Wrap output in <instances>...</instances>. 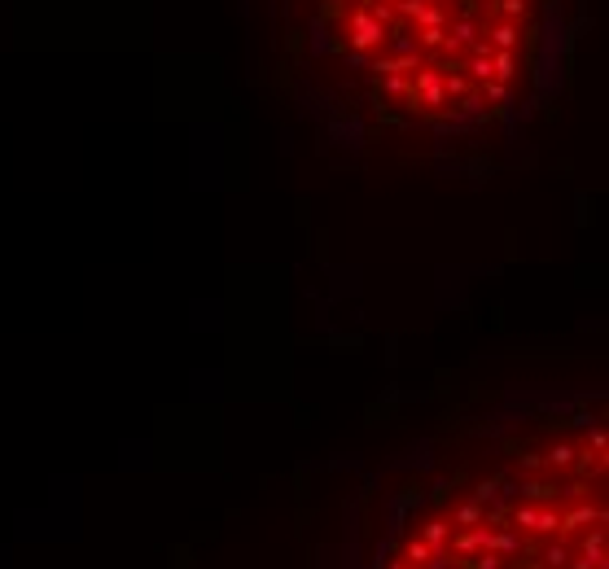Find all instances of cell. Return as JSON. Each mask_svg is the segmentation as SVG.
Segmentation results:
<instances>
[{"label":"cell","mask_w":609,"mask_h":569,"mask_svg":"<svg viewBox=\"0 0 609 569\" xmlns=\"http://www.w3.org/2000/svg\"><path fill=\"white\" fill-rule=\"evenodd\" d=\"M583 0H281L285 70L386 132L469 140L557 97Z\"/></svg>","instance_id":"obj_1"}]
</instances>
